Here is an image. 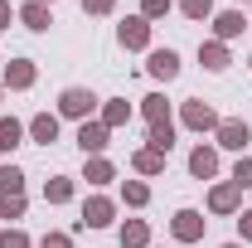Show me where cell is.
Returning a JSON list of instances; mask_svg holds the SVG:
<instances>
[{"mask_svg":"<svg viewBox=\"0 0 252 248\" xmlns=\"http://www.w3.org/2000/svg\"><path fill=\"white\" fill-rule=\"evenodd\" d=\"M199 63H204L209 73H223V68L233 63V54H228V44H219V39H204V44H199Z\"/></svg>","mask_w":252,"mask_h":248,"instance_id":"16","label":"cell"},{"mask_svg":"<svg viewBox=\"0 0 252 248\" xmlns=\"http://www.w3.org/2000/svg\"><path fill=\"white\" fill-rule=\"evenodd\" d=\"M170 10H175V0H141V20H151V25L165 20Z\"/></svg>","mask_w":252,"mask_h":248,"instance_id":"27","label":"cell"},{"mask_svg":"<svg viewBox=\"0 0 252 248\" xmlns=\"http://www.w3.org/2000/svg\"><path fill=\"white\" fill-rule=\"evenodd\" d=\"M117 0H83V15H112Z\"/></svg>","mask_w":252,"mask_h":248,"instance_id":"32","label":"cell"},{"mask_svg":"<svg viewBox=\"0 0 252 248\" xmlns=\"http://www.w3.org/2000/svg\"><path fill=\"white\" fill-rule=\"evenodd\" d=\"M185 20H214V0H180Z\"/></svg>","mask_w":252,"mask_h":248,"instance_id":"28","label":"cell"},{"mask_svg":"<svg viewBox=\"0 0 252 248\" xmlns=\"http://www.w3.org/2000/svg\"><path fill=\"white\" fill-rule=\"evenodd\" d=\"M117 239H122V248H151V224L146 219H126Z\"/></svg>","mask_w":252,"mask_h":248,"instance_id":"19","label":"cell"},{"mask_svg":"<svg viewBox=\"0 0 252 248\" xmlns=\"http://www.w3.org/2000/svg\"><path fill=\"white\" fill-rule=\"evenodd\" d=\"M131 117H136V107H131L126 97H107V102L97 107V122L107 126V131H117V126H126Z\"/></svg>","mask_w":252,"mask_h":248,"instance_id":"12","label":"cell"},{"mask_svg":"<svg viewBox=\"0 0 252 248\" xmlns=\"http://www.w3.org/2000/svg\"><path fill=\"white\" fill-rule=\"evenodd\" d=\"M238 234H243V244H252V209L238 214Z\"/></svg>","mask_w":252,"mask_h":248,"instance_id":"33","label":"cell"},{"mask_svg":"<svg viewBox=\"0 0 252 248\" xmlns=\"http://www.w3.org/2000/svg\"><path fill=\"white\" fill-rule=\"evenodd\" d=\"M15 15H20V25H25V30H34V34H44L49 25H54V15H49V5H44V0H25Z\"/></svg>","mask_w":252,"mask_h":248,"instance_id":"15","label":"cell"},{"mask_svg":"<svg viewBox=\"0 0 252 248\" xmlns=\"http://www.w3.org/2000/svg\"><path fill=\"white\" fill-rule=\"evenodd\" d=\"M180 122L189 126V131H199V136H204V131H219V112H214V107H209V102H204V97H189L185 107H180Z\"/></svg>","mask_w":252,"mask_h":248,"instance_id":"3","label":"cell"},{"mask_svg":"<svg viewBox=\"0 0 252 248\" xmlns=\"http://www.w3.org/2000/svg\"><path fill=\"white\" fill-rule=\"evenodd\" d=\"M189 175H194V180H214V175H219V146H204V141H199V146L189 151Z\"/></svg>","mask_w":252,"mask_h":248,"instance_id":"11","label":"cell"},{"mask_svg":"<svg viewBox=\"0 0 252 248\" xmlns=\"http://www.w3.org/2000/svg\"><path fill=\"white\" fill-rule=\"evenodd\" d=\"M0 248H34V244H30V234H25V229H15V224H10V229H0Z\"/></svg>","mask_w":252,"mask_h":248,"instance_id":"29","label":"cell"},{"mask_svg":"<svg viewBox=\"0 0 252 248\" xmlns=\"http://www.w3.org/2000/svg\"><path fill=\"white\" fill-rule=\"evenodd\" d=\"M243 30H248V15H243V10H214V39H219V44L238 39Z\"/></svg>","mask_w":252,"mask_h":248,"instance_id":"13","label":"cell"},{"mask_svg":"<svg viewBox=\"0 0 252 248\" xmlns=\"http://www.w3.org/2000/svg\"><path fill=\"white\" fill-rule=\"evenodd\" d=\"M15 20H20V15H15V5H10V0H0V30H10Z\"/></svg>","mask_w":252,"mask_h":248,"instance_id":"34","label":"cell"},{"mask_svg":"<svg viewBox=\"0 0 252 248\" xmlns=\"http://www.w3.org/2000/svg\"><path fill=\"white\" fill-rule=\"evenodd\" d=\"M112 219H117V200H107V195H93V200L83 205V219H78V229H112Z\"/></svg>","mask_w":252,"mask_h":248,"instance_id":"6","label":"cell"},{"mask_svg":"<svg viewBox=\"0 0 252 248\" xmlns=\"http://www.w3.org/2000/svg\"><path fill=\"white\" fill-rule=\"evenodd\" d=\"M146 146H151V151H160V156H170V151H175V122H151Z\"/></svg>","mask_w":252,"mask_h":248,"instance_id":"20","label":"cell"},{"mask_svg":"<svg viewBox=\"0 0 252 248\" xmlns=\"http://www.w3.org/2000/svg\"><path fill=\"white\" fill-rule=\"evenodd\" d=\"M25 209H30V200H25V195H0V219H5V224L25 219Z\"/></svg>","mask_w":252,"mask_h":248,"instance_id":"26","label":"cell"},{"mask_svg":"<svg viewBox=\"0 0 252 248\" xmlns=\"http://www.w3.org/2000/svg\"><path fill=\"white\" fill-rule=\"evenodd\" d=\"M238 205H243V190L233 185V180L209 185V214H238Z\"/></svg>","mask_w":252,"mask_h":248,"instance_id":"9","label":"cell"},{"mask_svg":"<svg viewBox=\"0 0 252 248\" xmlns=\"http://www.w3.org/2000/svg\"><path fill=\"white\" fill-rule=\"evenodd\" d=\"M83 180H88V185H112V180H117V165H112L107 156H88V165H83Z\"/></svg>","mask_w":252,"mask_h":248,"instance_id":"17","label":"cell"},{"mask_svg":"<svg viewBox=\"0 0 252 248\" xmlns=\"http://www.w3.org/2000/svg\"><path fill=\"white\" fill-rule=\"evenodd\" d=\"M223 248H243V244H223Z\"/></svg>","mask_w":252,"mask_h":248,"instance_id":"35","label":"cell"},{"mask_svg":"<svg viewBox=\"0 0 252 248\" xmlns=\"http://www.w3.org/2000/svg\"><path fill=\"white\" fill-rule=\"evenodd\" d=\"M248 68H252V59H248Z\"/></svg>","mask_w":252,"mask_h":248,"instance_id":"38","label":"cell"},{"mask_svg":"<svg viewBox=\"0 0 252 248\" xmlns=\"http://www.w3.org/2000/svg\"><path fill=\"white\" fill-rule=\"evenodd\" d=\"M248 141H252V126L243 122V117H223L219 131H214V146H223V151H238V156H248Z\"/></svg>","mask_w":252,"mask_h":248,"instance_id":"2","label":"cell"},{"mask_svg":"<svg viewBox=\"0 0 252 248\" xmlns=\"http://www.w3.org/2000/svg\"><path fill=\"white\" fill-rule=\"evenodd\" d=\"M204 229H209V219L199 214V209H175V219H170L175 244H199V239H204Z\"/></svg>","mask_w":252,"mask_h":248,"instance_id":"5","label":"cell"},{"mask_svg":"<svg viewBox=\"0 0 252 248\" xmlns=\"http://www.w3.org/2000/svg\"><path fill=\"white\" fill-rule=\"evenodd\" d=\"M39 248H73V234H59V229H49V234L39 239Z\"/></svg>","mask_w":252,"mask_h":248,"instance_id":"31","label":"cell"},{"mask_svg":"<svg viewBox=\"0 0 252 248\" xmlns=\"http://www.w3.org/2000/svg\"><path fill=\"white\" fill-rule=\"evenodd\" d=\"M117 44H122V49H131V54L151 49V20H141V15H126L122 25H117Z\"/></svg>","mask_w":252,"mask_h":248,"instance_id":"4","label":"cell"},{"mask_svg":"<svg viewBox=\"0 0 252 248\" xmlns=\"http://www.w3.org/2000/svg\"><path fill=\"white\" fill-rule=\"evenodd\" d=\"M146 73H151L156 83H175V78H180V54H175V49H151Z\"/></svg>","mask_w":252,"mask_h":248,"instance_id":"10","label":"cell"},{"mask_svg":"<svg viewBox=\"0 0 252 248\" xmlns=\"http://www.w3.org/2000/svg\"><path fill=\"white\" fill-rule=\"evenodd\" d=\"M97 107H102V97L93 88H63L59 93V117H68V122H93Z\"/></svg>","mask_w":252,"mask_h":248,"instance_id":"1","label":"cell"},{"mask_svg":"<svg viewBox=\"0 0 252 248\" xmlns=\"http://www.w3.org/2000/svg\"><path fill=\"white\" fill-rule=\"evenodd\" d=\"M233 185H238V190H252V156H238V165H233Z\"/></svg>","mask_w":252,"mask_h":248,"instance_id":"30","label":"cell"},{"mask_svg":"<svg viewBox=\"0 0 252 248\" xmlns=\"http://www.w3.org/2000/svg\"><path fill=\"white\" fill-rule=\"evenodd\" d=\"M73 141H78V151H83V156H102V151H107V141H112V131L93 117V122H78V136H73Z\"/></svg>","mask_w":252,"mask_h":248,"instance_id":"7","label":"cell"},{"mask_svg":"<svg viewBox=\"0 0 252 248\" xmlns=\"http://www.w3.org/2000/svg\"><path fill=\"white\" fill-rule=\"evenodd\" d=\"M131 170H136V175H146V180H151V175H165V156L151 151V146H141V151L131 156Z\"/></svg>","mask_w":252,"mask_h":248,"instance_id":"18","label":"cell"},{"mask_svg":"<svg viewBox=\"0 0 252 248\" xmlns=\"http://www.w3.org/2000/svg\"><path fill=\"white\" fill-rule=\"evenodd\" d=\"M34 78H39V63H34V59H10L0 83H5L10 93H25V88H34Z\"/></svg>","mask_w":252,"mask_h":248,"instance_id":"8","label":"cell"},{"mask_svg":"<svg viewBox=\"0 0 252 248\" xmlns=\"http://www.w3.org/2000/svg\"><path fill=\"white\" fill-rule=\"evenodd\" d=\"M44 5H54V0H44Z\"/></svg>","mask_w":252,"mask_h":248,"instance_id":"37","label":"cell"},{"mask_svg":"<svg viewBox=\"0 0 252 248\" xmlns=\"http://www.w3.org/2000/svg\"><path fill=\"white\" fill-rule=\"evenodd\" d=\"M20 141H25V122H15V117H0V151L10 156Z\"/></svg>","mask_w":252,"mask_h":248,"instance_id":"24","label":"cell"},{"mask_svg":"<svg viewBox=\"0 0 252 248\" xmlns=\"http://www.w3.org/2000/svg\"><path fill=\"white\" fill-rule=\"evenodd\" d=\"M122 200L131 209H146V205H151V185H146V180H122Z\"/></svg>","mask_w":252,"mask_h":248,"instance_id":"25","label":"cell"},{"mask_svg":"<svg viewBox=\"0 0 252 248\" xmlns=\"http://www.w3.org/2000/svg\"><path fill=\"white\" fill-rule=\"evenodd\" d=\"M248 5H252V0H248Z\"/></svg>","mask_w":252,"mask_h":248,"instance_id":"40","label":"cell"},{"mask_svg":"<svg viewBox=\"0 0 252 248\" xmlns=\"http://www.w3.org/2000/svg\"><path fill=\"white\" fill-rule=\"evenodd\" d=\"M73 180H68V175H54V180H44V200H49V205H68V200H73Z\"/></svg>","mask_w":252,"mask_h":248,"instance_id":"23","label":"cell"},{"mask_svg":"<svg viewBox=\"0 0 252 248\" xmlns=\"http://www.w3.org/2000/svg\"><path fill=\"white\" fill-rule=\"evenodd\" d=\"M25 131H30V141H39V146H54L59 141V112H34Z\"/></svg>","mask_w":252,"mask_h":248,"instance_id":"14","label":"cell"},{"mask_svg":"<svg viewBox=\"0 0 252 248\" xmlns=\"http://www.w3.org/2000/svg\"><path fill=\"white\" fill-rule=\"evenodd\" d=\"M0 156H5V151H0Z\"/></svg>","mask_w":252,"mask_h":248,"instance_id":"39","label":"cell"},{"mask_svg":"<svg viewBox=\"0 0 252 248\" xmlns=\"http://www.w3.org/2000/svg\"><path fill=\"white\" fill-rule=\"evenodd\" d=\"M0 97H5V83H0Z\"/></svg>","mask_w":252,"mask_h":248,"instance_id":"36","label":"cell"},{"mask_svg":"<svg viewBox=\"0 0 252 248\" xmlns=\"http://www.w3.org/2000/svg\"><path fill=\"white\" fill-rule=\"evenodd\" d=\"M0 195H25V170L15 161H0Z\"/></svg>","mask_w":252,"mask_h":248,"instance_id":"22","label":"cell"},{"mask_svg":"<svg viewBox=\"0 0 252 248\" xmlns=\"http://www.w3.org/2000/svg\"><path fill=\"white\" fill-rule=\"evenodd\" d=\"M141 117H146V122H170V97L165 93H146L141 97Z\"/></svg>","mask_w":252,"mask_h":248,"instance_id":"21","label":"cell"}]
</instances>
